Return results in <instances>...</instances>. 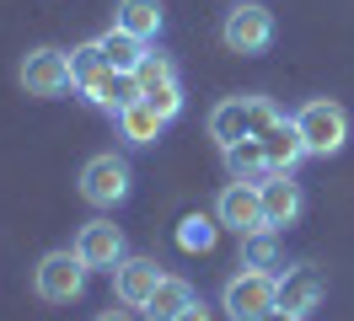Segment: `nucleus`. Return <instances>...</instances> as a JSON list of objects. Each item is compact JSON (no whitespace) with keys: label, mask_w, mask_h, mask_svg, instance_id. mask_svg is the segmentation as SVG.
<instances>
[{"label":"nucleus","mask_w":354,"mask_h":321,"mask_svg":"<svg viewBox=\"0 0 354 321\" xmlns=\"http://www.w3.org/2000/svg\"><path fill=\"white\" fill-rule=\"evenodd\" d=\"M279 118H285V113L268 102V97H258V91H247V97H225V102L209 107V139H215L221 150L236 145V139H263Z\"/></svg>","instance_id":"nucleus-1"},{"label":"nucleus","mask_w":354,"mask_h":321,"mask_svg":"<svg viewBox=\"0 0 354 321\" xmlns=\"http://www.w3.org/2000/svg\"><path fill=\"white\" fill-rule=\"evenodd\" d=\"M290 124L301 128L306 150H311V155H322V161L349 145V113L333 102V97H306V102L290 113Z\"/></svg>","instance_id":"nucleus-2"},{"label":"nucleus","mask_w":354,"mask_h":321,"mask_svg":"<svg viewBox=\"0 0 354 321\" xmlns=\"http://www.w3.org/2000/svg\"><path fill=\"white\" fill-rule=\"evenodd\" d=\"M86 278H91V268L81 262L75 246L70 252H44L38 268H32V295L44 300V305H75V300L86 295Z\"/></svg>","instance_id":"nucleus-3"},{"label":"nucleus","mask_w":354,"mask_h":321,"mask_svg":"<svg viewBox=\"0 0 354 321\" xmlns=\"http://www.w3.org/2000/svg\"><path fill=\"white\" fill-rule=\"evenodd\" d=\"M129 193H134V166H129V155L102 150V155H91L86 166H81V198H86L91 209H118Z\"/></svg>","instance_id":"nucleus-4"},{"label":"nucleus","mask_w":354,"mask_h":321,"mask_svg":"<svg viewBox=\"0 0 354 321\" xmlns=\"http://www.w3.org/2000/svg\"><path fill=\"white\" fill-rule=\"evenodd\" d=\"M268 305H279V273H268V268H236V273L225 278V289H221V311L231 321H252V316H263Z\"/></svg>","instance_id":"nucleus-5"},{"label":"nucleus","mask_w":354,"mask_h":321,"mask_svg":"<svg viewBox=\"0 0 354 321\" xmlns=\"http://www.w3.org/2000/svg\"><path fill=\"white\" fill-rule=\"evenodd\" d=\"M221 43L231 54H242V59L268 54V43H274V11L258 6V0H231V11L221 21Z\"/></svg>","instance_id":"nucleus-6"},{"label":"nucleus","mask_w":354,"mask_h":321,"mask_svg":"<svg viewBox=\"0 0 354 321\" xmlns=\"http://www.w3.org/2000/svg\"><path fill=\"white\" fill-rule=\"evenodd\" d=\"M17 81H22L27 97L54 102V97H70V91H75V70H70L65 48H32L22 59V70H17Z\"/></svg>","instance_id":"nucleus-7"},{"label":"nucleus","mask_w":354,"mask_h":321,"mask_svg":"<svg viewBox=\"0 0 354 321\" xmlns=\"http://www.w3.org/2000/svg\"><path fill=\"white\" fill-rule=\"evenodd\" d=\"M215 220H221L225 231H236V235H258L268 231L263 225V188L258 182H225L221 198H215Z\"/></svg>","instance_id":"nucleus-8"},{"label":"nucleus","mask_w":354,"mask_h":321,"mask_svg":"<svg viewBox=\"0 0 354 321\" xmlns=\"http://www.w3.org/2000/svg\"><path fill=\"white\" fill-rule=\"evenodd\" d=\"M75 252H81V262H86L91 273H113L129 257V241H124V231L113 220H86L75 231Z\"/></svg>","instance_id":"nucleus-9"},{"label":"nucleus","mask_w":354,"mask_h":321,"mask_svg":"<svg viewBox=\"0 0 354 321\" xmlns=\"http://www.w3.org/2000/svg\"><path fill=\"white\" fill-rule=\"evenodd\" d=\"M258 188H263V225H268L274 235H285L290 225L306 214V193H301V182H295V177H279V171H268Z\"/></svg>","instance_id":"nucleus-10"},{"label":"nucleus","mask_w":354,"mask_h":321,"mask_svg":"<svg viewBox=\"0 0 354 321\" xmlns=\"http://www.w3.org/2000/svg\"><path fill=\"white\" fill-rule=\"evenodd\" d=\"M322 300H328V278L317 273L311 262H295V268H285L279 273V305H285L290 316H317L322 311Z\"/></svg>","instance_id":"nucleus-11"},{"label":"nucleus","mask_w":354,"mask_h":321,"mask_svg":"<svg viewBox=\"0 0 354 321\" xmlns=\"http://www.w3.org/2000/svg\"><path fill=\"white\" fill-rule=\"evenodd\" d=\"M156 284H161V262H156V257L129 252L113 268V295H118V305H129V311H145V305H151Z\"/></svg>","instance_id":"nucleus-12"},{"label":"nucleus","mask_w":354,"mask_h":321,"mask_svg":"<svg viewBox=\"0 0 354 321\" xmlns=\"http://www.w3.org/2000/svg\"><path fill=\"white\" fill-rule=\"evenodd\" d=\"M306 155H311V150H306L301 128L290 124V118H279V124L263 134V161H268V171H279V177H295Z\"/></svg>","instance_id":"nucleus-13"},{"label":"nucleus","mask_w":354,"mask_h":321,"mask_svg":"<svg viewBox=\"0 0 354 321\" xmlns=\"http://www.w3.org/2000/svg\"><path fill=\"white\" fill-rule=\"evenodd\" d=\"M161 128H167V118H161L145 97H129V102H124V113H118V139H124V145H134V150L156 145V139H161Z\"/></svg>","instance_id":"nucleus-14"},{"label":"nucleus","mask_w":354,"mask_h":321,"mask_svg":"<svg viewBox=\"0 0 354 321\" xmlns=\"http://www.w3.org/2000/svg\"><path fill=\"white\" fill-rule=\"evenodd\" d=\"M97 54H102V64H108V70L134 75V70L145 64V54H151V43L134 38V32H124V27H108V32L97 38Z\"/></svg>","instance_id":"nucleus-15"},{"label":"nucleus","mask_w":354,"mask_h":321,"mask_svg":"<svg viewBox=\"0 0 354 321\" xmlns=\"http://www.w3.org/2000/svg\"><path fill=\"white\" fill-rule=\"evenodd\" d=\"M113 27H124L134 38L156 43L161 27H167V6H161V0H118V6H113Z\"/></svg>","instance_id":"nucleus-16"},{"label":"nucleus","mask_w":354,"mask_h":321,"mask_svg":"<svg viewBox=\"0 0 354 321\" xmlns=\"http://www.w3.org/2000/svg\"><path fill=\"white\" fill-rule=\"evenodd\" d=\"M81 97H86L91 107H102V113H113V118H118V113H124V102H129V97H140V91H134V75H118V70H108V64H102V70L81 86Z\"/></svg>","instance_id":"nucleus-17"},{"label":"nucleus","mask_w":354,"mask_h":321,"mask_svg":"<svg viewBox=\"0 0 354 321\" xmlns=\"http://www.w3.org/2000/svg\"><path fill=\"white\" fill-rule=\"evenodd\" d=\"M194 284L188 278H177V273H161V284H156V295H151V305H145V316L151 321H172L177 311H188L194 305Z\"/></svg>","instance_id":"nucleus-18"},{"label":"nucleus","mask_w":354,"mask_h":321,"mask_svg":"<svg viewBox=\"0 0 354 321\" xmlns=\"http://www.w3.org/2000/svg\"><path fill=\"white\" fill-rule=\"evenodd\" d=\"M225 171L236 177V182H263L268 177V161H263V139H236V145H225Z\"/></svg>","instance_id":"nucleus-19"},{"label":"nucleus","mask_w":354,"mask_h":321,"mask_svg":"<svg viewBox=\"0 0 354 321\" xmlns=\"http://www.w3.org/2000/svg\"><path fill=\"white\" fill-rule=\"evenodd\" d=\"M215 225H221V220H209V214L177 220V246H183V252H209V246H215Z\"/></svg>","instance_id":"nucleus-20"},{"label":"nucleus","mask_w":354,"mask_h":321,"mask_svg":"<svg viewBox=\"0 0 354 321\" xmlns=\"http://www.w3.org/2000/svg\"><path fill=\"white\" fill-rule=\"evenodd\" d=\"M167 81H177V64L167 54H145V64L134 70V91L145 97V91H156V86H167Z\"/></svg>","instance_id":"nucleus-21"},{"label":"nucleus","mask_w":354,"mask_h":321,"mask_svg":"<svg viewBox=\"0 0 354 321\" xmlns=\"http://www.w3.org/2000/svg\"><path fill=\"white\" fill-rule=\"evenodd\" d=\"M242 262H247V268H274V262H279V241H274V231L242 235Z\"/></svg>","instance_id":"nucleus-22"},{"label":"nucleus","mask_w":354,"mask_h":321,"mask_svg":"<svg viewBox=\"0 0 354 321\" xmlns=\"http://www.w3.org/2000/svg\"><path fill=\"white\" fill-rule=\"evenodd\" d=\"M70 70H75V91H81V86H86L91 75H97V70H102V54H97V38H91V43H81V48H70Z\"/></svg>","instance_id":"nucleus-23"},{"label":"nucleus","mask_w":354,"mask_h":321,"mask_svg":"<svg viewBox=\"0 0 354 321\" xmlns=\"http://www.w3.org/2000/svg\"><path fill=\"white\" fill-rule=\"evenodd\" d=\"M145 102H151L156 113L172 124L177 113H183V81H167V86H156V91H145Z\"/></svg>","instance_id":"nucleus-24"},{"label":"nucleus","mask_w":354,"mask_h":321,"mask_svg":"<svg viewBox=\"0 0 354 321\" xmlns=\"http://www.w3.org/2000/svg\"><path fill=\"white\" fill-rule=\"evenodd\" d=\"M172 321H215V311H209L204 300H194V305H188V311H177Z\"/></svg>","instance_id":"nucleus-25"},{"label":"nucleus","mask_w":354,"mask_h":321,"mask_svg":"<svg viewBox=\"0 0 354 321\" xmlns=\"http://www.w3.org/2000/svg\"><path fill=\"white\" fill-rule=\"evenodd\" d=\"M252 321H301V316H290V311H285V305H268V311H263V316H252Z\"/></svg>","instance_id":"nucleus-26"},{"label":"nucleus","mask_w":354,"mask_h":321,"mask_svg":"<svg viewBox=\"0 0 354 321\" xmlns=\"http://www.w3.org/2000/svg\"><path fill=\"white\" fill-rule=\"evenodd\" d=\"M97 321H134V311H129V305H124V311H102Z\"/></svg>","instance_id":"nucleus-27"}]
</instances>
